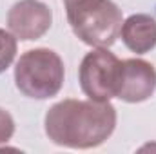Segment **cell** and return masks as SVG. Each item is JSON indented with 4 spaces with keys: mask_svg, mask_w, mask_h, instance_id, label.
Wrapping results in <instances>:
<instances>
[{
    "mask_svg": "<svg viewBox=\"0 0 156 154\" xmlns=\"http://www.w3.org/2000/svg\"><path fill=\"white\" fill-rule=\"evenodd\" d=\"M47 138L69 149L102 145L116 127V109L109 102L62 100L49 107L44 118Z\"/></svg>",
    "mask_w": 156,
    "mask_h": 154,
    "instance_id": "1",
    "label": "cell"
},
{
    "mask_svg": "<svg viewBox=\"0 0 156 154\" xmlns=\"http://www.w3.org/2000/svg\"><path fill=\"white\" fill-rule=\"evenodd\" d=\"M73 33L91 47H111L123 24L122 9L113 0H64Z\"/></svg>",
    "mask_w": 156,
    "mask_h": 154,
    "instance_id": "2",
    "label": "cell"
},
{
    "mask_svg": "<svg viewBox=\"0 0 156 154\" xmlns=\"http://www.w3.org/2000/svg\"><path fill=\"white\" fill-rule=\"evenodd\" d=\"M66 78L64 62L53 49L37 47L26 51L15 65L16 89L35 100H47L60 93Z\"/></svg>",
    "mask_w": 156,
    "mask_h": 154,
    "instance_id": "3",
    "label": "cell"
},
{
    "mask_svg": "<svg viewBox=\"0 0 156 154\" xmlns=\"http://www.w3.org/2000/svg\"><path fill=\"white\" fill-rule=\"evenodd\" d=\"M122 76V60L107 47H96L87 53L78 69L82 93L94 102L116 98Z\"/></svg>",
    "mask_w": 156,
    "mask_h": 154,
    "instance_id": "4",
    "label": "cell"
},
{
    "mask_svg": "<svg viewBox=\"0 0 156 154\" xmlns=\"http://www.w3.org/2000/svg\"><path fill=\"white\" fill-rule=\"evenodd\" d=\"M53 24L49 5L40 0H20L7 11V27L16 40L31 42L42 38Z\"/></svg>",
    "mask_w": 156,
    "mask_h": 154,
    "instance_id": "5",
    "label": "cell"
},
{
    "mask_svg": "<svg viewBox=\"0 0 156 154\" xmlns=\"http://www.w3.org/2000/svg\"><path fill=\"white\" fill-rule=\"evenodd\" d=\"M156 91V69L151 62L142 58L122 60V76L116 98L127 103L149 100Z\"/></svg>",
    "mask_w": 156,
    "mask_h": 154,
    "instance_id": "6",
    "label": "cell"
},
{
    "mask_svg": "<svg viewBox=\"0 0 156 154\" xmlns=\"http://www.w3.org/2000/svg\"><path fill=\"white\" fill-rule=\"evenodd\" d=\"M125 47L136 54H145L156 47V18L136 13L123 20L120 29Z\"/></svg>",
    "mask_w": 156,
    "mask_h": 154,
    "instance_id": "7",
    "label": "cell"
},
{
    "mask_svg": "<svg viewBox=\"0 0 156 154\" xmlns=\"http://www.w3.org/2000/svg\"><path fill=\"white\" fill-rule=\"evenodd\" d=\"M16 56V38L13 33L0 29V73H4Z\"/></svg>",
    "mask_w": 156,
    "mask_h": 154,
    "instance_id": "8",
    "label": "cell"
},
{
    "mask_svg": "<svg viewBox=\"0 0 156 154\" xmlns=\"http://www.w3.org/2000/svg\"><path fill=\"white\" fill-rule=\"evenodd\" d=\"M15 134V120L5 109L0 107V143H7Z\"/></svg>",
    "mask_w": 156,
    "mask_h": 154,
    "instance_id": "9",
    "label": "cell"
}]
</instances>
